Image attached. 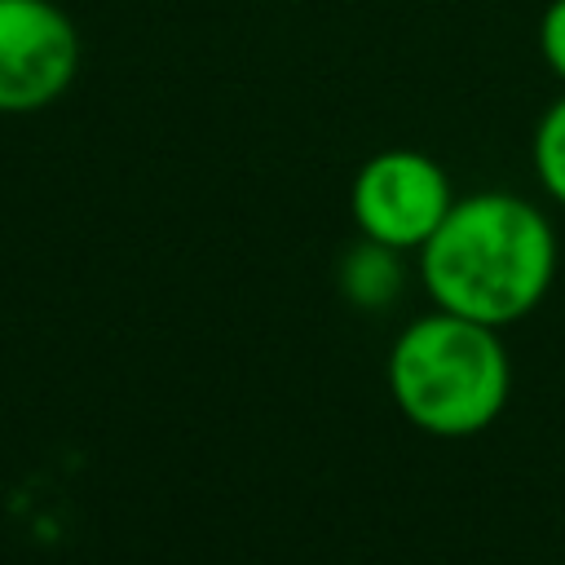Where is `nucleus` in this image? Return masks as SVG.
Segmentation results:
<instances>
[{
	"instance_id": "f257e3e1",
	"label": "nucleus",
	"mask_w": 565,
	"mask_h": 565,
	"mask_svg": "<svg viewBox=\"0 0 565 565\" xmlns=\"http://www.w3.org/2000/svg\"><path fill=\"white\" fill-rule=\"evenodd\" d=\"M556 278V230L543 207L508 190L455 199L419 247V282L437 309L508 327L525 318Z\"/></svg>"
},
{
	"instance_id": "f03ea898",
	"label": "nucleus",
	"mask_w": 565,
	"mask_h": 565,
	"mask_svg": "<svg viewBox=\"0 0 565 565\" xmlns=\"http://www.w3.org/2000/svg\"><path fill=\"white\" fill-rule=\"evenodd\" d=\"M388 393L397 411L433 437H477L512 393V362L499 327L424 313L388 349Z\"/></svg>"
},
{
	"instance_id": "7ed1b4c3",
	"label": "nucleus",
	"mask_w": 565,
	"mask_h": 565,
	"mask_svg": "<svg viewBox=\"0 0 565 565\" xmlns=\"http://www.w3.org/2000/svg\"><path fill=\"white\" fill-rule=\"evenodd\" d=\"M450 203L455 190L446 168L433 154L406 146L371 154L349 185V212L358 234L397 252H419L446 221Z\"/></svg>"
},
{
	"instance_id": "20e7f679",
	"label": "nucleus",
	"mask_w": 565,
	"mask_h": 565,
	"mask_svg": "<svg viewBox=\"0 0 565 565\" xmlns=\"http://www.w3.org/2000/svg\"><path fill=\"white\" fill-rule=\"evenodd\" d=\"M79 26L57 0H0V115L53 106L79 75Z\"/></svg>"
},
{
	"instance_id": "39448f33",
	"label": "nucleus",
	"mask_w": 565,
	"mask_h": 565,
	"mask_svg": "<svg viewBox=\"0 0 565 565\" xmlns=\"http://www.w3.org/2000/svg\"><path fill=\"white\" fill-rule=\"evenodd\" d=\"M335 278H340V291H344L349 305H358V309H388L402 296V282H406L402 252L384 247L375 238H358L340 256Z\"/></svg>"
},
{
	"instance_id": "423d86ee",
	"label": "nucleus",
	"mask_w": 565,
	"mask_h": 565,
	"mask_svg": "<svg viewBox=\"0 0 565 565\" xmlns=\"http://www.w3.org/2000/svg\"><path fill=\"white\" fill-rule=\"evenodd\" d=\"M530 163H534V177L547 190V199L565 207V93L539 115L534 141H530Z\"/></svg>"
},
{
	"instance_id": "0eeeda50",
	"label": "nucleus",
	"mask_w": 565,
	"mask_h": 565,
	"mask_svg": "<svg viewBox=\"0 0 565 565\" xmlns=\"http://www.w3.org/2000/svg\"><path fill=\"white\" fill-rule=\"evenodd\" d=\"M539 53L547 62V71L565 84V0H552L539 18Z\"/></svg>"
}]
</instances>
